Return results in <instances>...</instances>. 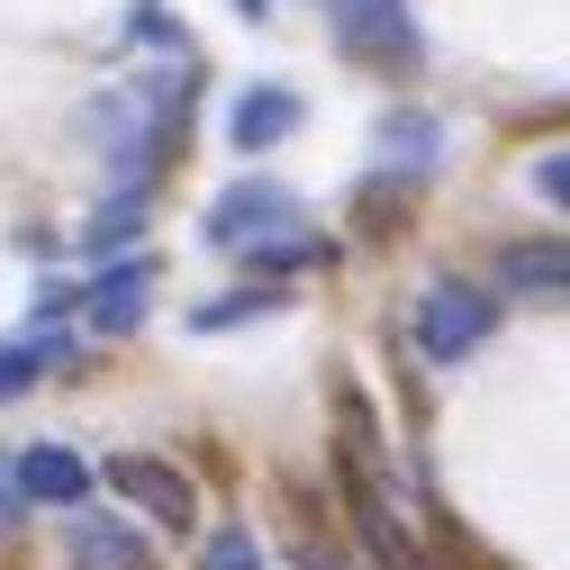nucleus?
I'll return each instance as SVG.
<instances>
[{"instance_id":"obj_10","label":"nucleus","mask_w":570,"mask_h":570,"mask_svg":"<svg viewBox=\"0 0 570 570\" xmlns=\"http://www.w3.org/2000/svg\"><path fill=\"white\" fill-rule=\"evenodd\" d=\"M63 353H73V335H63L55 317H37L28 335H10V344H0V407H10V399H28V390L63 363Z\"/></svg>"},{"instance_id":"obj_16","label":"nucleus","mask_w":570,"mask_h":570,"mask_svg":"<svg viewBox=\"0 0 570 570\" xmlns=\"http://www.w3.org/2000/svg\"><path fill=\"white\" fill-rule=\"evenodd\" d=\"M190 570H263V543H254L245 525H218V534L199 543V561H190Z\"/></svg>"},{"instance_id":"obj_1","label":"nucleus","mask_w":570,"mask_h":570,"mask_svg":"<svg viewBox=\"0 0 570 570\" xmlns=\"http://www.w3.org/2000/svg\"><path fill=\"white\" fill-rule=\"evenodd\" d=\"M489 335H498V299L480 281H462V272H435L416 291V308H407V344H416V363H435V372L471 363Z\"/></svg>"},{"instance_id":"obj_2","label":"nucleus","mask_w":570,"mask_h":570,"mask_svg":"<svg viewBox=\"0 0 570 570\" xmlns=\"http://www.w3.org/2000/svg\"><path fill=\"white\" fill-rule=\"evenodd\" d=\"M326 19H335V46L353 63H390V73H407V63L425 55L407 0H326Z\"/></svg>"},{"instance_id":"obj_20","label":"nucleus","mask_w":570,"mask_h":570,"mask_svg":"<svg viewBox=\"0 0 570 570\" xmlns=\"http://www.w3.org/2000/svg\"><path fill=\"white\" fill-rule=\"evenodd\" d=\"M291 561H299V570H344V552H335V543H291Z\"/></svg>"},{"instance_id":"obj_4","label":"nucleus","mask_w":570,"mask_h":570,"mask_svg":"<svg viewBox=\"0 0 570 570\" xmlns=\"http://www.w3.org/2000/svg\"><path fill=\"white\" fill-rule=\"evenodd\" d=\"M146 291H155V263H146V254H100L91 299H82V326H91V335H136V326H146Z\"/></svg>"},{"instance_id":"obj_21","label":"nucleus","mask_w":570,"mask_h":570,"mask_svg":"<svg viewBox=\"0 0 570 570\" xmlns=\"http://www.w3.org/2000/svg\"><path fill=\"white\" fill-rule=\"evenodd\" d=\"M236 10H245V19H272V0H236Z\"/></svg>"},{"instance_id":"obj_11","label":"nucleus","mask_w":570,"mask_h":570,"mask_svg":"<svg viewBox=\"0 0 570 570\" xmlns=\"http://www.w3.org/2000/svg\"><path fill=\"white\" fill-rule=\"evenodd\" d=\"M498 281H508L517 299H543V308H561V291H570V254L543 236V245H508L498 254Z\"/></svg>"},{"instance_id":"obj_3","label":"nucleus","mask_w":570,"mask_h":570,"mask_svg":"<svg viewBox=\"0 0 570 570\" xmlns=\"http://www.w3.org/2000/svg\"><path fill=\"white\" fill-rule=\"evenodd\" d=\"M281 227H299V199L281 190V181H236V190L208 199V218H199V236L218 245V254H245V245H263Z\"/></svg>"},{"instance_id":"obj_7","label":"nucleus","mask_w":570,"mask_h":570,"mask_svg":"<svg viewBox=\"0 0 570 570\" xmlns=\"http://www.w3.org/2000/svg\"><path fill=\"white\" fill-rule=\"evenodd\" d=\"M353 534H363L372 570H425L416 534H407V525L390 517V498H381V471H353Z\"/></svg>"},{"instance_id":"obj_9","label":"nucleus","mask_w":570,"mask_h":570,"mask_svg":"<svg viewBox=\"0 0 570 570\" xmlns=\"http://www.w3.org/2000/svg\"><path fill=\"white\" fill-rule=\"evenodd\" d=\"M63 552H73V570H155L146 534H136L127 517H73V534H63Z\"/></svg>"},{"instance_id":"obj_18","label":"nucleus","mask_w":570,"mask_h":570,"mask_svg":"<svg viewBox=\"0 0 570 570\" xmlns=\"http://www.w3.org/2000/svg\"><path fill=\"white\" fill-rule=\"evenodd\" d=\"M136 46H146V55H190V28H181V19H155V10H146V19H136Z\"/></svg>"},{"instance_id":"obj_14","label":"nucleus","mask_w":570,"mask_h":570,"mask_svg":"<svg viewBox=\"0 0 570 570\" xmlns=\"http://www.w3.org/2000/svg\"><path fill=\"white\" fill-rule=\"evenodd\" d=\"M335 245L326 236H299V227H281V236H263V245H245V263L254 272H308V263H326Z\"/></svg>"},{"instance_id":"obj_15","label":"nucleus","mask_w":570,"mask_h":570,"mask_svg":"<svg viewBox=\"0 0 570 570\" xmlns=\"http://www.w3.org/2000/svg\"><path fill=\"white\" fill-rule=\"evenodd\" d=\"M272 308H281V291H227V299H199L190 326H199V335H218V326H245V317H272Z\"/></svg>"},{"instance_id":"obj_5","label":"nucleus","mask_w":570,"mask_h":570,"mask_svg":"<svg viewBox=\"0 0 570 570\" xmlns=\"http://www.w3.org/2000/svg\"><path fill=\"white\" fill-rule=\"evenodd\" d=\"M100 480H109V489L127 498V508H146L155 525H173V534L190 525V480H181V471H173L164 453H118V462H109Z\"/></svg>"},{"instance_id":"obj_13","label":"nucleus","mask_w":570,"mask_h":570,"mask_svg":"<svg viewBox=\"0 0 570 570\" xmlns=\"http://www.w3.org/2000/svg\"><path fill=\"white\" fill-rule=\"evenodd\" d=\"M136 227H146V181H118V199H109V208H91V227H82V254L100 263V254H118Z\"/></svg>"},{"instance_id":"obj_6","label":"nucleus","mask_w":570,"mask_h":570,"mask_svg":"<svg viewBox=\"0 0 570 570\" xmlns=\"http://www.w3.org/2000/svg\"><path fill=\"white\" fill-rule=\"evenodd\" d=\"M10 471H19V498H28V508H82L91 480H100L73 444H28V453H10Z\"/></svg>"},{"instance_id":"obj_12","label":"nucleus","mask_w":570,"mask_h":570,"mask_svg":"<svg viewBox=\"0 0 570 570\" xmlns=\"http://www.w3.org/2000/svg\"><path fill=\"white\" fill-rule=\"evenodd\" d=\"M435 146H444V127L425 118V109H399V118H381V164H390V181L425 173V164H435Z\"/></svg>"},{"instance_id":"obj_8","label":"nucleus","mask_w":570,"mask_h":570,"mask_svg":"<svg viewBox=\"0 0 570 570\" xmlns=\"http://www.w3.org/2000/svg\"><path fill=\"white\" fill-rule=\"evenodd\" d=\"M291 127H299V91H291V82H245V91H236V109H227L236 155H272Z\"/></svg>"},{"instance_id":"obj_17","label":"nucleus","mask_w":570,"mask_h":570,"mask_svg":"<svg viewBox=\"0 0 570 570\" xmlns=\"http://www.w3.org/2000/svg\"><path fill=\"white\" fill-rule=\"evenodd\" d=\"M525 190H534V199H543V208H561V199H570V155H561V146H552V155H543V164H534V173H525Z\"/></svg>"},{"instance_id":"obj_19","label":"nucleus","mask_w":570,"mask_h":570,"mask_svg":"<svg viewBox=\"0 0 570 570\" xmlns=\"http://www.w3.org/2000/svg\"><path fill=\"white\" fill-rule=\"evenodd\" d=\"M28 517V498H19V471H10V453H0V534H10Z\"/></svg>"}]
</instances>
